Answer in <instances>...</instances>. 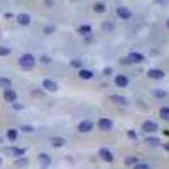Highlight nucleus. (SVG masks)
<instances>
[{
    "mask_svg": "<svg viewBox=\"0 0 169 169\" xmlns=\"http://www.w3.org/2000/svg\"><path fill=\"white\" fill-rule=\"evenodd\" d=\"M71 64H73L75 68H81V61H78V59H73Z\"/></svg>",
    "mask_w": 169,
    "mask_h": 169,
    "instance_id": "nucleus-27",
    "label": "nucleus"
},
{
    "mask_svg": "<svg viewBox=\"0 0 169 169\" xmlns=\"http://www.w3.org/2000/svg\"><path fill=\"white\" fill-rule=\"evenodd\" d=\"M42 88H46L47 91H56V90H58V84H56L53 80H44V83H42Z\"/></svg>",
    "mask_w": 169,
    "mask_h": 169,
    "instance_id": "nucleus-10",
    "label": "nucleus"
},
{
    "mask_svg": "<svg viewBox=\"0 0 169 169\" xmlns=\"http://www.w3.org/2000/svg\"><path fill=\"white\" fill-rule=\"evenodd\" d=\"M132 162H135V164H137V159H135V157H130V159H127V164H132Z\"/></svg>",
    "mask_w": 169,
    "mask_h": 169,
    "instance_id": "nucleus-29",
    "label": "nucleus"
},
{
    "mask_svg": "<svg viewBox=\"0 0 169 169\" xmlns=\"http://www.w3.org/2000/svg\"><path fill=\"white\" fill-rule=\"evenodd\" d=\"M98 127H100L101 130H110V129L113 127V122H112L110 118H100V122H98Z\"/></svg>",
    "mask_w": 169,
    "mask_h": 169,
    "instance_id": "nucleus-4",
    "label": "nucleus"
},
{
    "mask_svg": "<svg viewBox=\"0 0 169 169\" xmlns=\"http://www.w3.org/2000/svg\"><path fill=\"white\" fill-rule=\"evenodd\" d=\"M93 73L90 71V69H80V78H83V80H91Z\"/></svg>",
    "mask_w": 169,
    "mask_h": 169,
    "instance_id": "nucleus-14",
    "label": "nucleus"
},
{
    "mask_svg": "<svg viewBox=\"0 0 169 169\" xmlns=\"http://www.w3.org/2000/svg\"><path fill=\"white\" fill-rule=\"evenodd\" d=\"M0 86L5 88V90H10V88H12V81L7 80V78H0Z\"/></svg>",
    "mask_w": 169,
    "mask_h": 169,
    "instance_id": "nucleus-15",
    "label": "nucleus"
},
{
    "mask_svg": "<svg viewBox=\"0 0 169 169\" xmlns=\"http://www.w3.org/2000/svg\"><path fill=\"white\" fill-rule=\"evenodd\" d=\"M147 144H151V145H157L159 144V139H156V137H147V140H145Z\"/></svg>",
    "mask_w": 169,
    "mask_h": 169,
    "instance_id": "nucleus-22",
    "label": "nucleus"
},
{
    "mask_svg": "<svg viewBox=\"0 0 169 169\" xmlns=\"http://www.w3.org/2000/svg\"><path fill=\"white\" fill-rule=\"evenodd\" d=\"M19 64H21L24 69H32L34 64H36V59H34L32 54H22L19 58Z\"/></svg>",
    "mask_w": 169,
    "mask_h": 169,
    "instance_id": "nucleus-1",
    "label": "nucleus"
},
{
    "mask_svg": "<svg viewBox=\"0 0 169 169\" xmlns=\"http://www.w3.org/2000/svg\"><path fill=\"white\" fill-rule=\"evenodd\" d=\"M17 22L21 25H29L30 24V15L29 14H19V15H17Z\"/></svg>",
    "mask_w": 169,
    "mask_h": 169,
    "instance_id": "nucleus-9",
    "label": "nucleus"
},
{
    "mask_svg": "<svg viewBox=\"0 0 169 169\" xmlns=\"http://www.w3.org/2000/svg\"><path fill=\"white\" fill-rule=\"evenodd\" d=\"M51 144H53L54 147H61V145H64V139H63V137H53Z\"/></svg>",
    "mask_w": 169,
    "mask_h": 169,
    "instance_id": "nucleus-16",
    "label": "nucleus"
},
{
    "mask_svg": "<svg viewBox=\"0 0 169 169\" xmlns=\"http://www.w3.org/2000/svg\"><path fill=\"white\" fill-rule=\"evenodd\" d=\"M41 61H42L44 64H49V63H51V58H49V56H42Z\"/></svg>",
    "mask_w": 169,
    "mask_h": 169,
    "instance_id": "nucleus-25",
    "label": "nucleus"
},
{
    "mask_svg": "<svg viewBox=\"0 0 169 169\" xmlns=\"http://www.w3.org/2000/svg\"><path fill=\"white\" fill-rule=\"evenodd\" d=\"M7 137H8L10 140H15V139H17V130H8V132H7Z\"/></svg>",
    "mask_w": 169,
    "mask_h": 169,
    "instance_id": "nucleus-23",
    "label": "nucleus"
},
{
    "mask_svg": "<svg viewBox=\"0 0 169 169\" xmlns=\"http://www.w3.org/2000/svg\"><path fill=\"white\" fill-rule=\"evenodd\" d=\"M91 32V27L90 25H81L80 27V34H83V36H86V34Z\"/></svg>",
    "mask_w": 169,
    "mask_h": 169,
    "instance_id": "nucleus-19",
    "label": "nucleus"
},
{
    "mask_svg": "<svg viewBox=\"0 0 169 169\" xmlns=\"http://www.w3.org/2000/svg\"><path fill=\"white\" fill-rule=\"evenodd\" d=\"M167 27H169V21H167Z\"/></svg>",
    "mask_w": 169,
    "mask_h": 169,
    "instance_id": "nucleus-35",
    "label": "nucleus"
},
{
    "mask_svg": "<svg viewBox=\"0 0 169 169\" xmlns=\"http://www.w3.org/2000/svg\"><path fill=\"white\" fill-rule=\"evenodd\" d=\"M110 100L115 101V103H125V98L120 97V95H112V97H110Z\"/></svg>",
    "mask_w": 169,
    "mask_h": 169,
    "instance_id": "nucleus-17",
    "label": "nucleus"
},
{
    "mask_svg": "<svg viewBox=\"0 0 169 169\" xmlns=\"http://www.w3.org/2000/svg\"><path fill=\"white\" fill-rule=\"evenodd\" d=\"M78 129H80V132H90V130H93V122H90V120H83V122H80Z\"/></svg>",
    "mask_w": 169,
    "mask_h": 169,
    "instance_id": "nucleus-7",
    "label": "nucleus"
},
{
    "mask_svg": "<svg viewBox=\"0 0 169 169\" xmlns=\"http://www.w3.org/2000/svg\"><path fill=\"white\" fill-rule=\"evenodd\" d=\"M161 117L164 120H169V107H162L161 108Z\"/></svg>",
    "mask_w": 169,
    "mask_h": 169,
    "instance_id": "nucleus-18",
    "label": "nucleus"
},
{
    "mask_svg": "<svg viewBox=\"0 0 169 169\" xmlns=\"http://www.w3.org/2000/svg\"><path fill=\"white\" fill-rule=\"evenodd\" d=\"M156 97H166L164 91H156Z\"/></svg>",
    "mask_w": 169,
    "mask_h": 169,
    "instance_id": "nucleus-31",
    "label": "nucleus"
},
{
    "mask_svg": "<svg viewBox=\"0 0 169 169\" xmlns=\"http://www.w3.org/2000/svg\"><path fill=\"white\" fill-rule=\"evenodd\" d=\"M147 75L152 80H162V78H164V71H162V69H149Z\"/></svg>",
    "mask_w": 169,
    "mask_h": 169,
    "instance_id": "nucleus-3",
    "label": "nucleus"
},
{
    "mask_svg": "<svg viewBox=\"0 0 169 169\" xmlns=\"http://www.w3.org/2000/svg\"><path fill=\"white\" fill-rule=\"evenodd\" d=\"M117 15L120 17V19H123V21H129V19L132 17V12L127 7H118L117 8Z\"/></svg>",
    "mask_w": 169,
    "mask_h": 169,
    "instance_id": "nucleus-2",
    "label": "nucleus"
},
{
    "mask_svg": "<svg viewBox=\"0 0 169 169\" xmlns=\"http://www.w3.org/2000/svg\"><path fill=\"white\" fill-rule=\"evenodd\" d=\"M127 59H129V63H142L144 56L140 53H130V54L127 56Z\"/></svg>",
    "mask_w": 169,
    "mask_h": 169,
    "instance_id": "nucleus-5",
    "label": "nucleus"
},
{
    "mask_svg": "<svg viewBox=\"0 0 169 169\" xmlns=\"http://www.w3.org/2000/svg\"><path fill=\"white\" fill-rule=\"evenodd\" d=\"M0 164H2V159H0Z\"/></svg>",
    "mask_w": 169,
    "mask_h": 169,
    "instance_id": "nucleus-36",
    "label": "nucleus"
},
{
    "mask_svg": "<svg viewBox=\"0 0 169 169\" xmlns=\"http://www.w3.org/2000/svg\"><path fill=\"white\" fill-rule=\"evenodd\" d=\"M0 142H2V139H0Z\"/></svg>",
    "mask_w": 169,
    "mask_h": 169,
    "instance_id": "nucleus-37",
    "label": "nucleus"
},
{
    "mask_svg": "<svg viewBox=\"0 0 169 169\" xmlns=\"http://www.w3.org/2000/svg\"><path fill=\"white\" fill-rule=\"evenodd\" d=\"M22 130H25V132H32V127H29V125H24V127H22Z\"/></svg>",
    "mask_w": 169,
    "mask_h": 169,
    "instance_id": "nucleus-28",
    "label": "nucleus"
},
{
    "mask_svg": "<svg viewBox=\"0 0 169 169\" xmlns=\"http://www.w3.org/2000/svg\"><path fill=\"white\" fill-rule=\"evenodd\" d=\"M39 161H41L42 164H49V156H47V154H41V156H39Z\"/></svg>",
    "mask_w": 169,
    "mask_h": 169,
    "instance_id": "nucleus-20",
    "label": "nucleus"
},
{
    "mask_svg": "<svg viewBox=\"0 0 169 169\" xmlns=\"http://www.w3.org/2000/svg\"><path fill=\"white\" fill-rule=\"evenodd\" d=\"M134 169H149V166L147 164H135Z\"/></svg>",
    "mask_w": 169,
    "mask_h": 169,
    "instance_id": "nucleus-26",
    "label": "nucleus"
},
{
    "mask_svg": "<svg viewBox=\"0 0 169 169\" xmlns=\"http://www.w3.org/2000/svg\"><path fill=\"white\" fill-rule=\"evenodd\" d=\"M14 108H17V110H21V108H22V105H19V103H15V101H14Z\"/></svg>",
    "mask_w": 169,
    "mask_h": 169,
    "instance_id": "nucleus-33",
    "label": "nucleus"
},
{
    "mask_svg": "<svg viewBox=\"0 0 169 169\" xmlns=\"http://www.w3.org/2000/svg\"><path fill=\"white\" fill-rule=\"evenodd\" d=\"M93 10L95 12H98V14H103L107 10V7H105V4H101V2H97V4L93 5Z\"/></svg>",
    "mask_w": 169,
    "mask_h": 169,
    "instance_id": "nucleus-13",
    "label": "nucleus"
},
{
    "mask_svg": "<svg viewBox=\"0 0 169 169\" xmlns=\"http://www.w3.org/2000/svg\"><path fill=\"white\" fill-rule=\"evenodd\" d=\"M98 154H100V157L103 161H107V162H112V161H113V156H112V152L108 151V149H100V152H98Z\"/></svg>",
    "mask_w": 169,
    "mask_h": 169,
    "instance_id": "nucleus-6",
    "label": "nucleus"
},
{
    "mask_svg": "<svg viewBox=\"0 0 169 169\" xmlns=\"http://www.w3.org/2000/svg\"><path fill=\"white\" fill-rule=\"evenodd\" d=\"M4 98L8 101V103H14V101L17 100V93L14 91V90H5V91H4Z\"/></svg>",
    "mask_w": 169,
    "mask_h": 169,
    "instance_id": "nucleus-8",
    "label": "nucleus"
},
{
    "mask_svg": "<svg viewBox=\"0 0 169 169\" xmlns=\"http://www.w3.org/2000/svg\"><path fill=\"white\" fill-rule=\"evenodd\" d=\"M27 164V161H17V166H24Z\"/></svg>",
    "mask_w": 169,
    "mask_h": 169,
    "instance_id": "nucleus-32",
    "label": "nucleus"
},
{
    "mask_svg": "<svg viewBox=\"0 0 169 169\" xmlns=\"http://www.w3.org/2000/svg\"><path fill=\"white\" fill-rule=\"evenodd\" d=\"M164 147H166V149H167V151H169V144H166V145H164Z\"/></svg>",
    "mask_w": 169,
    "mask_h": 169,
    "instance_id": "nucleus-34",
    "label": "nucleus"
},
{
    "mask_svg": "<svg viewBox=\"0 0 169 169\" xmlns=\"http://www.w3.org/2000/svg\"><path fill=\"white\" fill-rule=\"evenodd\" d=\"M142 129H144V132H156L157 130V125L154 122H144Z\"/></svg>",
    "mask_w": 169,
    "mask_h": 169,
    "instance_id": "nucleus-12",
    "label": "nucleus"
},
{
    "mask_svg": "<svg viewBox=\"0 0 169 169\" xmlns=\"http://www.w3.org/2000/svg\"><path fill=\"white\" fill-rule=\"evenodd\" d=\"M10 54V49L5 46H0V56H8Z\"/></svg>",
    "mask_w": 169,
    "mask_h": 169,
    "instance_id": "nucleus-21",
    "label": "nucleus"
},
{
    "mask_svg": "<svg viewBox=\"0 0 169 169\" xmlns=\"http://www.w3.org/2000/svg\"><path fill=\"white\" fill-rule=\"evenodd\" d=\"M115 83H117V86H120V88H123V86H127L129 84V80H127V76L120 75L115 78Z\"/></svg>",
    "mask_w": 169,
    "mask_h": 169,
    "instance_id": "nucleus-11",
    "label": "nucleus"
},
{
    "mask_svg": "<svg viewBox=\"0 0 169 169\" xmlns=\"http://www.w3.org/2000/svg\"><path fill=\"white\" fill-rule=\"evenodd\" d=\"M10 152H12L14 156H22V154H24V149H10Z\"/></svg>",
    "mask_w": 169,
    "mask_h": 169,
    "instance_id": "nucleus-24",
    "label": "nucleus"
},
{
    "mask_svg": "<svg viewBox=\"0 0 169 169\" xmlns=\"http://www.w3.org/2000/svg\"><path fill=\"white\" fill-rule=\"evenodd\" d=\"M129 137H130V139H137V135H135V132H129Z\"/></svg>",
    "mask_w": 169,
    "mask_h": 169,
    "instance_id": "nucleus-30",
    "label": "nucleus"
}]
</instances>
